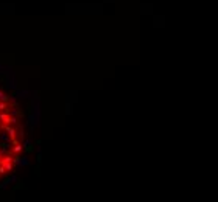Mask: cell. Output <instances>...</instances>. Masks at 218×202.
<instances>
[{
  "label": "cell",
  "instance_id": "6da1fadb",
  "mask_svg": "<svg viewBox=\"0 0 218 202\" xmlns=\"http://www.w3.org/2000/svg\"><path fill=\"white\" fill-rule=\"evenodd\" d=\"M24 142L17 107L0 90V180L14 171Z\"/></svg>",
  "mask_w": 218,
  "mask_h": 202
}]
</instances>
